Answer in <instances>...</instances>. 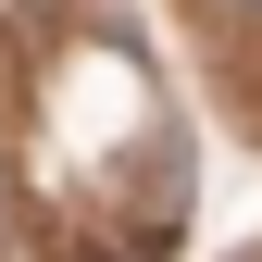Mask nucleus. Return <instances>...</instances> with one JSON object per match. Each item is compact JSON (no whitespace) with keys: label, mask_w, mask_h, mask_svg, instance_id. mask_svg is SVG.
<instances>
[]
</instances>
